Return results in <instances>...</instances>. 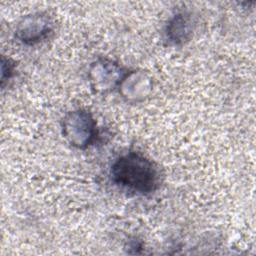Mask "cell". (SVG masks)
<instances>
[{
  "mask_svg": "<svg viewBox=\"0 0 256 256\" xmlns=\"http://www.w3.org/2000/svg\"><path fill=\"white\" fill-rule=\"evenodd\" d=\"M195 27L191 13L181 11L174 14L165 27V39L168 44L178 46L189 41Z\"/></svg>",
  "mask_w": 256,
  "mask_h": 256,
  "instance_id": "cell-6",
  "label": "cell"
},
{
  "mask_svg": "<svg viewBox=\"0 0 256 256\" xmlns=\"http://www.w3.org/2000/svg\"><path fill=\"white\" fill-rule=\"evenodd\" d=\"M13 73H14L13 63L9 59L2 57V60H1V83H2V86H4L5 81L9 80L13 76Z\"/></svg>",
  "mask_w": 256,
  "mask_h": 256,
  "instance_id": "cell-7",
  "label": "cell"
},
{
  "mask_svg": "<svg viewBox=\"0 0 256 256\" xmlns=\"http://www.w3.org/2000/svg\"><path fill=\"white\" fill-rule=\"evenodd\" d=\"M118 90L127 101H142L152 91V79L144 71H130L121 80Z\"/></svg>",
  "mask_w": 256,
  "mask_h": 256,
  "instance_id": "cell-5",
  "label": "cell"
},
{
  "mask_svg": "<svg viewBox=\"0 0 256 256\" xmlns=\"http://www.w3.org/2000/svg\"><path fill=\"white\" fill-rule=\"evenodd\" d=\"M126 73L115 61L102 58L91 64L88 79L91 88L96 93H107L119 87Z\"/></svg>",
  "mask_w": 256,
  "mask_h": 256,
  "instance_id": "cell-4",
  "label": "cell"
},
{
  "mask_svg": "<svg viewBox=\"0 0 256 256\" xmlns=\"http://www.w3.org/2000/svg\"><path fill=\"white\" fill-rule=\"evenodd\" d=\"M109 176L116 186L139 195L156 191L160 184L157 166L138 152H128L116 158L110 167Z\"/></svg>",
  "mask_w": 256,
  "mask_h": 256,
  "instance_id": "cell-1",
  "label": "cell"
},
{
  "mask_svg": "<svg viewBox=\"0 0 256 256\" xmlns=\"http://www.w3.org/2000/svg\"><path fill=\"white\" fill-rule=\"evenodd\" d=\"M62 135L73 147L86 149L97 138V124L93 115L85 109L68 112L61 123Z\"/></svg>",
  "mask_w": 256,
  "mask_h": 256,
  "instance_id": "cell-2",
  "label": "cell"
},
{
  "mask_svg": "<svg viewBox=\"0 0 256 256\" xmlns=\"http://www.w3.org/2000/svg\"><path fill=\"white\" fill-rule=\"evenodd\" d=\"M54 30V21L44 12L24 16L16 25L15 38L25 45H34L47 39Z\"/></svg>",
  "mask_w": 256,
  "mask_h": 256,
  "instance_id": "cell-3",
  "label": "cell"
}]
</instances>
